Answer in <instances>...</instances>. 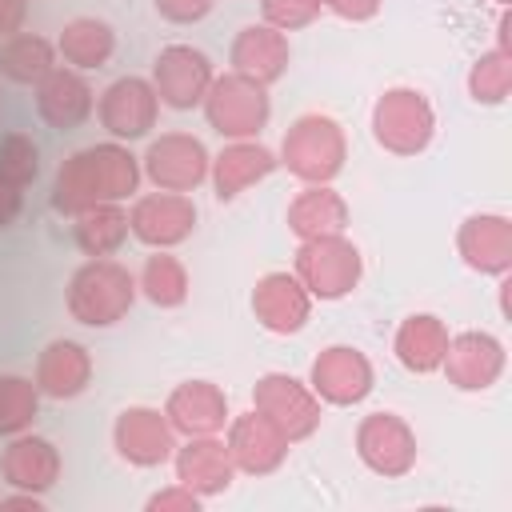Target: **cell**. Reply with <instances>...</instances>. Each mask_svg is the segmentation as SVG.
Returning a JSON list of instances; mask_svg holds the SVG:
<instances>
[{
	"label": "cell",
	"instance_id": "obj_1",
	"mask_svg": "<svg viewBox=\"0 0 512 512\" xmlns=\"http://www.w3.org/2000/svg\"><path fill=\"white\" fill-rule=\"evenodd\" d=\"M140 188V160L120 140L88 144L72 152L52 180V208L76 216L96 204H120Z\"/></svg>",
	"mask_w": 512,
	"mask_h": 512
},
{
	"label": "cell",
	"instance_id": "obj_2",
	"mask_svg": "<svg viewBox=\"0 0 512 512\" xmlns=\"http://www.w3.org/2000/svg\"><path fill=\"white\" fill-rule=\"evenodd\" d=\"M132 300H136V276L108 256L84 260L68 280V316L84 328H112L116 320L128 316Z\"/></svg>",
	"mask_w": 512,
	"mask_h": 512
},
{
	"label": "cell",
	"instance_id": "obj_3",
	"mask_svg": "<svg viewBox=\"0 0 512 512\" xmlns=\"http://www.w3.org/2000/svg\"><path fill=\"white\" fill-rule=\"evenodd\" d=\"M276 160L304 184H332L348 160L344 128L324 112H304L288 124Z\"/></svg>",
	"mask_w": 512,
	"mask_h": 512
},
{
	"label": "cell",
	"instance_id": "obj_4",
	"mask_svg": "<svg viewBox=\"0 0 512 512\" xmlns=\"http://www.w3.org/2000/svg\"><path fill=\"white\" fill-rule=\"evenodd\" d=\"M372 136L392 156H420L436 136V112L420 88H384L372 104Z\"/></svg>",
	"mask_w": 512,
	"mask_h": 512
},
{
	"label": "cell",
	"instance_id": "obj_5",
	"mask_svg": "<svg viewBox=\"0 0 512 512\" xmlns=\"http://www.w3.org/2000/svg\"><path fill=\"white\" fill-rule=\"evenodd\" d=\"M292 272L300 276L312 300H344L360 284L364 260H360V248L344 232H332V236L300 240Z\"/></svg>",
	"mask_w": 512,
	"mask_h": 512
},
{
	"label": "cell",
	"instance_id": "obj_6",
	"mask_svg": "<svg viewBox=\"0 0 512 512\" xmlns=\"http://www.w3.org/2000/svg\"><path fill=\"white\" fill-rule=\"evenodd\" d=\"M204 116L224 140H256L272 116L268 84L240 72H224L204 92Z\"/></svg>",
	"mask_w": 512,
	"mask_h": 512
},
{
	"label": "cell",
	"instance_id": "obj_7",
	"mask_svg": "<svg viewBox=\"0 0 512 512\" xmlns=\"http://www.w3.org/2000/svg\"><path fill=\"white\" fill-rule=\"evenodd\" d=\"M252 408L268 416L292 444L308 440L320 428V396L288 372H264L252 384Z\"/></svg>",
	"mask_w": 512,
	"mask_h": 512
},
{
	"label": "cell",
	"instance_id": "obj_8",
	"mask_svg": "<svg viewBox=\"0 0 512 512\" xmlns=\"http://www.w3.org/2000/svg\"><path fill=\"white\" fill-rule=\"evenodd\" d=\"M208 168H212V156L204 140L188 132H164L140 156V176H148L160 192H192L208 180Z\"/></svg>",
	"mask_w": 512,
	"mask_h": 512
},
{
	"label": "cell",
	"instance_id": "obj_9",
	"mask_svg": "<svg viewBox=\"0 0 512 512\" xmlns=\"http://www.w3.org/2000/svg\"><path fill=\"white\" fill-rule=\"evenodd\" d=\"M356 456L384 480L408 476L416 468V432L396 412H368L356 424Z\"/></svg>",
	"mask_w": 512,
	"mask_h": 512
},
{
	"label": "cell",
	"instance_id": "obj_10",
	"mask_svg": "<svg viewBox=\"0 0 512 512\" xmlns=\"http://www.w3.org/2000/svg\"><path fill=\"white\" fill-rule=\"evenodd\" d=\"M372 384H376L372 360L352 344H328L308 368V388L320 396V404L332 408H352L368 400Z\"/></svg>",
	"mask_w": 512,
	"mask_h": 512
},
{
	"label": "cell",
	"instance_id": "obj_11",
	"mask_svg": "<svg viewBox=\"0 0 512 512\" xmlns=\"http://www.w3.org/2000/svg\"><path fill=\"white\" fill-rule=\"evenodd\" d=\"M96 116H100V124L108 128L112 140L132 144V140H140V136H148L156 128L160 96H156L152 80H144V76H120V80H112L100 92Z\"/></svg>",
	"mask_w": 512,
	"mask_h": 512
},
{
	"label": "cell",
	"instance_id": "obj_12",
	"mask_svg": "<svg viewBox=\"0 0 512 512\" xmlns=\"http://www.w3.org/2000/svg\"><path fill=\"white\" fill-rule=\"evenodd\" d=\"M112 448L120 452V460H128L132 468H160L164 460H172L176 452V428L168 424L164 408H148V404H132L116 416L112 424Z\"/></svg>",
	"mask_w": 512,
	"mask_h": 512
},
{
	"label": "cell",
	"instance_id": "obj_13",
	"mask_svg": "<svg viewBox=\"0 0 512 512\" xmlns=\"http://www.w3.org/2000/svg\"><path fill=\"white\" fill-rule=\"evenodd\" d=\"M212 80H216L212 60L192 44H168V48H160V56L152 64V88H156L160 104H168L176 112L204 104V92Z\"/></svg>",
	"mask_w": 512,
	"mask_h": 512
},
{
	"label": "cell",
	"instance_id": "obj_14",
	"mask_svg": "<svg viewBox=\"0 0 512 512\" xmlns=\"http://www.w3.org/2000/svg\"><path fill=\"white\" fill-rule=\"evenodd\" d=\"M504 344L492 336V332H480V328H468V332H456L448 336V348H444V376L452 388L460 392H484L492 388L500 376H504Z\"/></svg>",
	"mask_w": 512,
	"mask_h": 512
},
{
	"label": "cell",
	"instance_id": "obj_15",
	"mask_svg": "<svg viewBox=\"0 0 512 512\" xmlns=\"http://www.w3.org/2000/svg\"><path fill=\"white\" fill-rule=\"evenodd\" d=\"M196 228V204L184 192H148L128 212V232L148 248H176Z\"/></svg>",
	"mask_w": 512,
	"mask_h": 512
},
{
	"label": "cell",
	"instance_id": "obj_16",
	"mask_svg": "<svg viewBox=\"0 0 512 512\" xmlns=\"http://www.w3.org/2000/svg\"><path fill=\"white\" fill-rule=\"evenodd\" d=\"M224 444H228V456H232L236 472H244V476H268V472H276L284 464L288 448H292V440L268 416H260L256 408H248V412H240V416L228 420Z\"/></svg>",
	"mask_w": 512,
	"mask_h": 512
},
{
	"label": "cell",
	"instance_id": "obj_17",
	"mask_svg": "<svg viewBox=\"0 0 512 512\" xmlns=\"http://www.w3.org/2000/svg\"><path fill=\"white\" fill-rule=\"evenodd\" d=\"M252 316L276 336H292L312 316V296L296 272H264L252 288Z\"/></svg>",
	"mask_w": 512,
	"mask_h": 512
},
{
	"label": "cell",
	"instance_id": "obj_18",
	"mask_svg": "<svg viewBox=\"0 0 512 512\" xmlns=\"http://www.w3.org/2000/svg\"><path fill=\"white\" fill-rule=\"evenodd\" d=\"M164 416L176 428V436H220L232 420L228 396L212 380H184L168 392Z\"/></svg>",
	"mask_w": 512,
	"mask_h": 512
},
{
	"label": "cell",
	"instance_id": "obj_19",
	"mask_svg": "<svg viewBox=\"0 0 512 512\" xmlns=\"http://www.w3.org/2000/svg\"><path fill=\"white\" fill-rule=\"evenodd\" d=\"M460 260L480 276H508L512 268V220L500 212H472L456 232Z\"/></svg>",
	"mask_w": 512,
	"mask_h": 512
},
{
	"label": "cell",
	"instance_id": "obj_20",
	"mask_svg": "<svg viewBox=\"0 0 512 512\" xmlns=\"http://www.w3.org/2000/svg\"><path fill=\"white\" fill-rule=\"evenodd\" d=\"M172 464H176V480L192 488L200 500L228 492L236 480V464L220 436H184V444H176L172 452Z\"/></svg>",
	"mask_w": 512,
	"mask_h": 512
},
{
	"label": "cell",
	"instance_id": "obj_21",
	"mask_svg": "<svg viewBox=\"0 0 512 512\" xmlns=\"http://www.w3.org/2000/svg\"><path fill=\"white\" fill-rule=\"evenodd\" d=\"M92 108H96V92L76 68H60L56 64L36 84V112H40V120L48 128H60V132L80 128L92 116Z\"/></svg>",
	"mask_w": 512,
	"mask_h": 512
},
{
	"label": "cell",
	"instance_id": "obj_22",
	"mask_svg": "<svg viewBox=\"0 0 512 512\" xmlns=\"http://www.w3.org/2000/svg\"><path fill=\"white\" fill-rule=\"evenodd\" d=\"M276 164H280L276 152H272L268 144H260V140H228V144L212 156L208 176H212V188H216L220 200H236V196L248 192L252 184L268 180V176L276 172Z\"/></svg>",
	"mask_w": 512,
	"mask_h": 512
},
{
	"label": "cell",
	"instance_id": "obj_23",
	"mask_svg": "<svg viewBox=\"0 0 512 512\" xmlns=\"http://www.w3.org/2000/svg\"><path fill=\"white\" fill-rule=\"evenodd\" d=\"M36 388L48 400H76L92 384V356L80 340H48L44 352L36 356Z\"/></svg>",
	"mask_w": 512,
	"mask_h": 512
},
{
	"label": "cell",
	"instance_id": "obj_24",
	"mask_svg": "<svg viewBox=\"0 0 512 512\" xmlns=\"http://www.w3.org/2000/svg\"><path fill=\"white\" fill-rule=\"evenodd\" d=\"M0 476L20 492H48L60 480V452L48 436L16 432L0 456Z\"/></svg>",
	"mask_w": 512,
	"mask_h": 512
},
{
	"label": "cell",
	"instance_id": "obj_25",
	"mask_svg": "<svg viewBox=\"0 0 512 512\" xmlns=\"http://www.w3.org/2000/svg\"><path fill=\"white\" fill-rule=\"evenodd\" d=\"M228 56H232V72L252 76L260 84H276L288 72L292 48H288V36L280 28H272V24H248V28L236 32Z\"/></svg>",
	"mask_w": 512,
	"mask_h": 512
},
{
	"label": "cell",
	"instance_id": "obj_26",
	"mask_svg": "<svg viewBox=\"0 0 512 512\" xmlns=\"http://www.w3.org/2000/svg\"><path fill=\"white\" fill-rule=\"evenodd\" d=\"M288 228L296 240L344 232L348 228V200L332 184H304V192H296V200L288 204Z\"/></svg>",
	"mask_w": 512,
	"mask_h": 512
},
{
	"label": "cell",
	"instance_id": "obj_27",
	"mask_svg": "<svg viewBox=\"0 0 512 512\" xmlns=\"http://www.w3.org/2000/svg\"><path fill=\"white\" fill-rule=\"evenodd\" d=\"M448 328H444V320L440 316H432V312H412V316H404L400 320V328H396V336H392V352H396V360L408 368V372H436L440 368V360H444V348H448Z\"/></svg>",
	"mask_w": 512,
	"mask_h": 512
},
{
	"label": "cell",
	"instance_id": "obj_28",
	"mask_svg": "<svg viewBox=\"0 0 512 512\" xmlns=\"http://www.w3.org/2000/svg\"><path fill=\"white\" fill-rule=\"evenodd\" d=\"M56 52L64 56V64H72L76 72H92V68H104L116 52V32L108 20L100 16H76L60 28V40H56Z\"/></svg>",
	"mask_w": 512,
	"mask_h": 512
},
{
	"label": "cell",
	"instance_id": "obj_29",
	"mask_svg": "<svg viewBox=\"0 0 512 512\" xmlns=\"http://www.w3.org/2000/svg\"><path fill=\"white\" fill-rule=\"evenodd\" d=\"M56 44L36 36V32H16L8 40H0V76L12 84H28L36 88L52 68H56Z\"/></svg>",
	"mask_w": 512,
	"mask_h": 512
},
{
	"label": "cell",
	"instance_id": "obj_30",
	"mask_svg": "<svg viewBox=\"0 0 512 512\" xmlns=\"http://www.w3.org/2000/svg\"><path fill=\"white\" fill-rule=\"evenodd\" d=\"M72 236H76V248L92 260V256H112L124 248V240L132 236L128 232V212L120 204H96V208H84L72 216Z\"/></svg>",
	"mask_w": 512,
	"mask_h": 512
},
{
	"label": "cell",
	"instance_id": "obj_31",
	"mask_svg": "<svg viewBox=\"0 0 512 512\" xmlns=\"http://www.w3.org/2000/svg\"><path fill=\"white\" fill-rule=\"evenodd\" d=\"M136 292L156 308H180L188 300V268L168 248H152L136 276Z\"/></svg>",
	"mask_w": 512,
	"mask_h": 512
},
{
	"label": "cell",
	"instance_id": "obj_32",
	"mask_svg": "<svg viewBox=\"0 0 512 512\" xmlns=\"http://www.w3.org/2000/svg\"><path fill=\"white\" fill-rule=\"evenodd\" d=\"M512 92V52L488 48L468 68V96L476 104H504Z\"/></svg>",
	"mask_w": 512,
	"mask_h": 512
},
{
	"label": "cell",
	"instance_id": "obj_33",
	"mask_svg": "<svg viewBox=\"0 0 512 512\" xmlns=\"http://www.w3.org/2000/svg\"><path fill=\"white\" fill-rule=\"evenodd\" d=\"M36 408H40L36 380L16 376V372H4L0 376V436L28 432L32 420H36Z\"/></svg>",
	"mask_w": 512,
	"mask_h": 512
},
{
	"label": "cell",
	"instance_id": "obj_34",
	"mask_svg": "<svg viewBox=\"0 0 512 512\" xmlns=\"http://www.w3.org/2000/svg\"><path fill=\"white\" fill-rule=\"evenodd\" d=\"M0 172L8 180H16L20 188H28L40 176V148H36V140L24 136V132L0 136Z\"/></svg>",
	"mask_w": 512,
	"mask_h": 512
},
{
	"label": "cell",
	"instance_id": "obj_35",
	"mask_svg": "<svg viewBox=\"0 0 512 512\" xmlns=\"http://www.w3.org/2000/svg\"><path fill=\"white\" fill-rule=\"evenodd\" d=\"M260 12H264V24L280 32H296L324 12V0H260Z\"/></svg>",
	"mask_w": 512,
	"mask_h": 512
},
{
	"label": "cell",
	"instance_id": "obj_36",
	"mask_svg": "<svg viewBox=\"0 0 512 512\" xmlns=\"http://www.w3.org/2000/svg\"><path fill=\"white\" fill-rule=\"evenodd\" d=\"M144 508H148V512H200V496L176 480V484H168V488L152 492Z\"/></svg>",
	"mask_w": 512,
	"mask_h": 512
},
{
	"label": "cell",
	"instance_id": "obj_37",
	"mask_svg": "<svg viewBox=\"0 0 512 512\" xmlns=\"http://www.w3.org/2000/svg\"><path fill=\"white\" fill-rule=\"evenodd\" d=\"M152 4L168 24H200L216 8V0H152Z\"/></svg>",
	"mask_w": 512,
	"mask_h": 512
},
{
	"label": "cell",
	"instance_id": "obj_38",
	"mask_svg": "<svg viewBox=\"0 0 512 512\" xmlns=\"http://www.w3.org/2000/svg\"><path fill=\"white\" fill-rule=\"evenodd\" d=\"M380 4H384V0H324V8H328L332 16H340V20H348V24L372 20V16L380 12Z\"/></svg>",
	"mask_w": 512,
	"mask_h": 512
},
{
	"label": "cell",
	"instance_id": "obj_39",
	"mask_svg": "<svg viewBox=\"0 0 512 512\" xmlns=\"http://www.w3.org/2000/svg\"><path fill=\"white\" fill-rule=\"evenodd\" d=\"M20 208H24V188H20L16 180H8V176L0 172V228L16 224Z\"/></svg>",
	"mask_w": 512,
	"mask_h": 512
},
{
	"label": "cell",
	"instance_id": "obj_40",
	"mask_svg": "<svg viewBox=\"0 0 512 512\" xmlns=\"http://www.w3.org/2000/svg\"><path fill=\"white\" fill-rule=\"evenodd\" d=\"M24 16H28V0H0V40L16 36L24 28Z\"/></svg>",
	"mask_w": 512,
	"mask_h": 512
},
{
	"label": "cell",
	"instance_id": "obj_41",
	"mask_svg": "<svg viewBox=\"0 0 512 512\" xmlns=\"http://www.w3.org/2000/svg\"><path fill=\"white\" fill-rule=\"evenodd\" d=\"M0 508H32V512H40L44 500H40V492H20L16 488V496H0Z\"/></svg>",
	"mask_w": 512,
	"mask_h": 512
},
{
	"label": "cell",
	"instance_id": "obj_42",
	"mask_svg": "<svg viewBox=\"0 0 512 512\" xmlns=\"http://www.w3.org/2000/svg\"><path fill=\"white\" fill-rule=\"evenodd\" d=\"M496 4H500V8H508V0H496Z\"/></svg>",
	"mask_w": 512,
	"mask_h": 512
}]
</instances>
